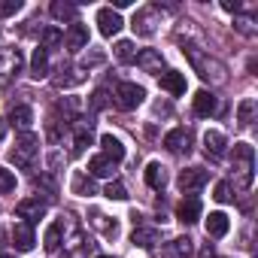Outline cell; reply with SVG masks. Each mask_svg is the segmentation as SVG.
<instances>
[{"instance_id": "obj_1", "label": "cell", "mask_w": 258, "mask_h": 258, "mask_svg": "<svg viewBox=\"0 0 258 258\" xmlns=\"http://www.w3.org/2000/svg\"><path fill=\"white\" fill-rule=\"evenodd\" d=\"M185 58H188V64L195 67V73L204 79V82H213V85H222L225 79H228V70H225V64L222 61H216L213 55H207L201 46H195V43H185Z\"/></svg>"}, {"instance_id": "obj_2", "label": "cell", "mask_w": 258, "mask_h": 258, "mask_svg": "<svg viewBox=\"0 0 258 258\" xmlns=\"http://www.w3.org/2000/svg\"><path fill=\"white\" fill-rule=\"evenodd\" d=\"M231 158H234V185L237 188H249L252 185V173H255V149L249 143H237Z\"/></svg>"}, {"instance_id": "obj_3", "label": "cell", "mask_w": 258, "mask_h": 258, "mask_svg": "<svg viewBox=\"0 0 258 258\" xmlns=\"http://www.w3.org/2000/svg\"><path fill=\"white\" fill-rule=\"evenodd\" d=\"M37 152H40V137L31 134V131H25V134L16 140V149L10 152V158H13L16 167H31L34 158H37Z\"/></svg>"}, {"instance_id": "obj_4", "label": "cell", "mask_w": 258, "mask_h": 258, "mask_svg": "<svg viewBox=\"0 0 258 258\" xmlns=\"http://www.w3.org/2000/svg\"><path fill=\"white\" fill-rule=\"evenodd\" d=\"M143 97H146V91L137 82H118V88H115V106L118 109H137L143 103Z\"/></svg>"}, {"instance_id": "obj_5", "label": "cell", "mask_w": 258, "mask_h": 258, "mask_svg": "<svg viewBox=\"0 0 258 258\" xmlns=\"http://www.w3.org/2000/svg\"><path fill=\"white\" fill-rule=\"evenodd\" d=\"M207 179H210V173H207L204 167H185V170L176 176V185H179L182 195H195V191H201V188L207 185Z\"/></svg>"}, {"instance_id": "obj_6", "label": "cell", "mask_w": 258, "mask_h": 258, "mask_svg": "<svg viewBox=\"0 0 258 258\" xmlns=\"http://www.w3.org/2000/svg\"><path fill=\"white\" fill-rule=\"evenodd\" d=\"M22 64H25V58H22L19 49H7L0 55V85H10L22 73Z\"/></svg>"}, {"instance_id": "obj_7", "label": "cell", "mask_w": 258, "mask_h": 258, "mask_svg": "<svg viewBox=\"0 0 258 258\" xmlns=\"http://www.w3.org/2000/svg\"><path fill=\"white\" fill-rule=\"evenodd\" d=\"M131 28H134V34H137V37H152V34L158 31V10H155V7L137 10V16H134Z\"/></svg>"}, {"instance_id": "obj_8", "label": "cell", "mask_w": 258, "mask_h": 258, "mask_svg": "<svg viewBox=\"0 0 258 258\" xmlns=\"http://www.w3.org/2000/svg\"><path fill=\"white\" fill-rule=\"evenodd\" d=\"M16 216H19V219H25L28 225H34V222H40V219L46 216V201H40V198L19 201V204H16Z\"/></svg>"}, {"instance_id": "obj_9", "label": "cell", "mask_w": 258, "mask_h": 258, "mask_svg": "<svg viewBox=\"0 0 258 258\" xmlns=\"http://www.w3.org/2000/svg\"><path fill=\"white\" fill-rule=\"evenodd\" d=\"M121 16L112 10V7H103V10H97V28H100V34L103 37H115L118 31H121Z\"/></svg>"}, {"instance_id": "obj_10", "label": "cell", "mask_w": 258, "mask_h": 258, "mask_svg": "<svg viewBox=\"0 0 258 258\" xmlns=\"http://www.w3.org/2000/svg\"><path fill=\"white\" fill-rule=\"evenodd\" d=\"M164 146H167V152L182 155V152H188V149H191V134L185 131V127H173V131H167V134H164Z\"/></svg>"}, {"instance_id": "obj_11", "label": "cell", "mask_w": 258, "mask_h": 258, "mask_svg": "<svg viewBox=\"0 0 258 258\" xmlns=\"http://www.w3.org/2000/svg\"><path fill=\"white\" fill-rule=\"evenodd\" d=\"M64 46H67L70 52H82V49L88 46V28H85V25H79V22H73V25H70V31L64 34Z\"/></svg>"}, {"instance_id": "obj_12", "label": "cell", "mask_w": 258, "mask_h": 258, "mask_svg": "<svg viewBox=\"0 0 258 258\" xmlns=\"http://www.w3.org/2000/svg\"><path fill=\"white\" fill-rule=\"evenodd\" d=\"M195 112H198L201 118L216 115V112H219V97H216L213 91H198V94H195Z\"/></svg>"}, {"instance_id": "obj_13", "label": "cell", "mask_w": 258, "mask_h": 258, "mask_svg": "<svg viewBox=\"0 0 258 258\" xmlns=\"http://www.w3.org/2000/svg\"><path fill=\"white\" fill-rule=\"evenodd\" d=\"M137 67L140 70H146V73H161V67H164V58H161V52H155V49H143V52H137Z\"/></svg>"}, {"instance_id": "obj_14", "label": "cell", "mask_w": 258, "mask_h": 258, "mask_svg": "<svg viewBox=\"0 0 258 258\" xmlns=\"http://www.w3.org/2000/svg\"><path fill=\"white\" fill-rule=\"evenodd\" d=\"M225 149H228V140H225L222 131H207V134H204V152H207L210 158H222Z\"/></svg>"}, {"instance_id": "obj_15", "label": "cell", "mask_w": 258, "mask_h": 258, "mask_svg": "<svg viewBox=\"0 0 258 258\" xmlns=\"http://www.w3.org/2000/svg\"><path fill=\"white\" fill-rule=\"evenodd\" d=\"M176 219H179L182 225H195V222L201 219V201H198V198H185V201L176 207Z\"/></svg>"}, {"instance_id": "obj_16", "label": "cell", "mask_w": 258, "mask_h": 258, "mask_svg": "<svg viewBox=\"0 0 258 258\" xmlns=\"http://www.w3.org/2000/svg\"><path fill=\"white\" fill-rule=\"evenodd\" d=\"M13 127H19V131L25 134L28 127H31V121H34V109L31 106H25V103H19V106H13L10 109V118H7Z\"/></svg>"}, {"instance_id": "obj_17", "label": "cell", "mask_w": 258, "mask_h": 258, "mask_svg": "<svg viewBox=\"0 0 258 258\" xmlns=\"http://www.w3.org/2000/svg\"><path fill=\"white\" fill-rule=\"evenodd\" d=\"M13 243H16L19 252H31V249H34V231H31L28 222H19V225L13 228Z\"/></svg>"}, {"instance_id": "obj_18", "label": "cell", "mask_w": 258, "mask_h": 258, "mask_svg": "<svg viewBox=\"0 0 258 258\" xmlns=\"http://www.w3.org/2000/svg\"><path fill=\"white\" fill-rule=\"evenodd\" d=\"M100 146H103V155H106L112 164H118V161L124 158V143H121L118 137H112V134H103V137H100Z\"/></svg>"}, {"instance_id": "obj_19", "label": "cell", "mask_w": 258, "mask_h": 258, "mask_svg": "<svg viewBox=\"0 0 258 258\" xmlns=\"http://www.w3.org/2000/svg\"><path fill=\"white\" fill-rule=\"evenodd\" d=\"M31 76L34 79H46L49 76V52L43 46L34 49V55H31Z\"/></svg>"}, {"instance_id": "obj_20", "label": "cell", "mask_w": 258, "mask_h": 258, "mask_svg": "<svg viewBox=\"0 0 258 258\" xmlns=\"http://www.w3.org/2000/svg\"><path fill=\"white\" fill-rule=\"evenodd\" d=\"M143 176H146L149 188H155V191H161V188L167 185V170H164V167H161L158 161H149V164H146V173H143Z\"/></svg>"}, {"instance_id": "obj_21", "label": "cell", "mask_w": 258, "mask_h": 258, "mask_svg": "<svg viewBox=\"0 0 258 258\" xmlns=\"http://www.w3.org/2000/svg\"><path fill=\"white\" fill-rule=\"evenodd\" d=\"M91 225L103 234V237H118V222L115 219H109L106 213H100V210H94L91 213Z\"/></svg>"}, {"instance_id": "obj_22", "label": "cell", "mask_w": 258, "mask_h": 258, "mask_svg": "<svg viewBox=\"0 0 258 258\" xmlns=\"http://www.w3.org/2000/svg\"><path fill=\"white\" fill-rule=\"evenodd\" d=\"M161 88H164L167 94L179 97V94H185V76H182V73H176V70H170V73H164V76H161Z\"/></svg>"}, {"instance_id": "obj_23", "label": "cell", "mask_w": 258, "mask_h": 258, "mask_svg": "<svg viewBox=\"0 0 258 258\" xmlns=\"http://www.w3.org/2000/svg\"><path fill=\"white\" fill-rule=\"evenodd\" d=\"M88 170H91V176H100V179H112V173H115V164H112L106 155H94V158L88 161Z\"/></svg>"}, {"instance_id": "obj_24", "label": "cell", "mask_w": 258, "mask_h": 258, "mask_svg": "<svg viewBox=\"0 0 258 258\" xmlns=\"http://www.w3.org/2000/svg\"><path fill=\"white\" fill-rule=\"evenodd\" d=\"M228 228H231V222H228L225 213H210V219H207V234L210 237H225Z\"/></svg>"}, {"instance_id": "obj_25", "label": "cell", "mask_w": 258, "mask_h": 258, "mask_svg": "<svg viewBox=\"0 0 258 258\" xmlns=\"http://www.w3.org/2000/svg\"><path fill=\"white\" fill-rule=\"evenodd\" d=\"M131 240H134V246H140V249H152L155 240H158V231H155V228H143V225H137L134 234H131Z\"/></svg>"}, {"instance_id": "obj_26", "label": "cell", "mask_w": 258, "mask_h": 258, "mask_svg": "<svg viewBox=\"0 0 258 258\" xmlns=\"http://www.w3.org/2000/svg\"><path fill=\"white\" fill-rule=\"evenodd\" d=\"M191 252H195V240H191V237H176V240H170V249H167L170 258H191Z\"/></svg>"}, {"instance_id": "obj_27", "label": "cell", "mask_w": 258, "mask_h": 258, "mask_svg": "<svg viewBox=\"0 0 258 258\" xmlns=\"http://www.w3.org/2000/svg\"><path fill=\"white\" fill-rule=\"evenodd\" d=\"M255 109H258V103H255L252 97L240 100V106H237V121H240L243 127H249V124H252V118H255Z\"/></svg>"}, {"instance_id": "obj_28", "label": "cell", "mask_w": 258, "mask_h": 258, "mask_svg": "<svg viewBox=\"0 0 258 258\" xmlns=\"http://www.w3.org/2000/svg\"><path fill=\"white\" fill-rule=\"evenodd\" d=\"M70 188H73V195H82V198H88V195L94 191L91 179H88L82 170H76V173H73V179H70Z\"/></svg>"}, {"instance_id": "obj_29", "label": "cell", "mask_w": 258, "mask_h": 258, "mask_svg": "<svg viewBox=\"0 0 258 258\" xmlns=\"http://www.w3.org/2000/svg\"><path fill=\"white\" fill-rule=\"evenodd\" d=\"M61 231H64V222H52V225H49V231H46V237H43V246H46L49 252H55V249L61 246Z\"/></svg>"}, {"instance_id": "obj_30", "label": "cell", "mask_w": 258, "mask_h": 258, "mask_svg": "<svg viewBox=\"0 0 258 258\" xmlns=\"http://www.w3.org/2000/svg\"><path fill=\"white\" fill-rule=\"evenodd\" d=\"M115 58H118L121 64H131V61L137 58L134 43H131V40H118V43H115Z\"/></svg>"}, {"instance_id": "obj_31", "label": "cell", "mask_w": 258, "mask_h": 258, "mask_svg": "<svg viewBox=\"0 0 258 258\" xmlns=\"http://www.w3.org/2000/svg\"><path fill=\"white\" fill-rule=\"evenodd\" d=\"M52 16L58 22H76V7L73 4H61V0H55L52 4Z\"/></svg>"}, {"instance_id": "obj_32", "label": "cell", "mask_w": 258, "mask_h": 258, "mask_svg": "<svg viewBox=\"0 0 258 258\" xmlns=\"http://www.w3.org/2000/svg\"><path fill=\"white\" fill-rule=\"evenodd\" d=\"M58 46H64V34H61L58 28H46V31H43V49L52 52V49H58Z\"/></svg>"}, {"instance_id": "obj_33", "label": "cell", "mask_w": 258, "mask_h": 258, "mask_svg": "<svg viewBox=\"0 0 258 258\" xmlns=\"http://www.w3.org/2000/svg\"><path fill=\"white\" fill-rule=\"evenodd\" d=\"M34 188H37V191H46V198H49V201H52V198H55V191H58L49 173H40V176H34Z\"/></svg>"}, {"instance_id": "obj_34", "label": "cell", "mask_w": 258, "mask_h": 258, "mask_svg": "<svg viewBox=\"0 0 258 258\" xmlns=\"http://www.w3.org/2000/svg\"><path fill=\"white\" fill-rule=\"evenodd\" d=\"M85 146H91V131H88V127H79L76 137H73V155H82Z\"/></svg>"}, {"instance_id": "obj_35", "label": "cell", "mask_w": 258, "mask_h": 258, "mask_svg": "<svg viewBox=\"0 0 258 258\" xmlns=\"http://www.w3.org/2000/svg\"><path fill=\"white\" fill-rule=\"evenodd\" d=\"M82 79H85L82 73H76V70H73V76H67V70L61 67V76H55L52 82H55V88H70V85H79Z\"/></svg>"}, {"instance_id": "obj_36", "label": "cell", "mask_w": 258, "mask_h": 258, "mask_svg": "<svg viewBox=\"0 0 258 258\" xmlns=\"http://www.w3.org/2000/svg\"><path fill=\"white\" fill-rule=\"evenodd\" d=\"M103 195H106L109 201H127V188H124L121 182H115V179H109V185L103 188Z\"/></svg>"}, {"instance_id": "obj_37", "label": "cell", "mask_w": 258, "mask_h": 258, "mask_svg": "<svg viewBox=\"0 0 258 258\" xmlns=\"http://www.w3.org/2000/svg\"><path fill=\"white\" fill-rule=\"evenodd\" d=\"M0 191H4V195L16 191V173L7 170V167H0Z\"/></svg>"}, {"instance_id": "obj_38", "label": "cell", "mask_w": 258, "mask_h": 258, "mask_svg": "<svg viewBox=\"0 0 258 258\" xmlns=\"http://www.w3.org/2000/svg\"><path fill=\"white\" fill-rule=\"evenodd\" d=\"M22 10V0H0V19H10Z\"/></svg>"}, {"instance_id": "obj_39", "label": "cell", "mask_w": 258, "mask_h": 258, "mask_svg": "<svg viewBox=\"0 0 258 258\" xmlns=\"http://www.w3.org/2000/svg\"><path fill=\"white\" fill-rule=\"evenodd\" d=\"M219 204H228V201H234V195H231V182H216V195H213Z\"/></svg>"}, {"instance_id": "obj_40", "label": "cell", "mask_w": 258, "mask_h": 258, "mask_svg": "<svg viewBox=\"0 0 258 258\" xmlns=\"http://www.w3.org/2000/svg\"><path fill=\"white\" fill-rule=\"evenodd\" d=\"M97 64H103V52H88L85 58H82V67L88 70V67H97Z\"/></svg>"}, {"instance_id": "obj_41", "label": "cell", "mask_w": 258, "mask_h": 258, "mask_svg": "<svg viewBox=\"0 0 258 258\" xmlns=\"http://www.w3.org/2000/svg\"><path fill=\"white\" fill-rule=\"evenodd\" d=\"M103 106H106V91L97 88V91L91 94V109H103Z\"/></svg>"}, {"instance_id": "obj_42", "label": "cell", "mask_w": 258, "mask_h": 258, "mask_svg": "<svg viewBox=\"0 0 258 258\" xmlns=\"http://www.w3.org/2000/svg\"><path fill=\"white\" fill-rule=\"evenodd\" d=\"M237 31H240V34H255V28H252L249 19H237Z\"/></svg>"}, {"instance_id": "obj_43", "label": "cell", "mask_w": 258, "mask_h": 258, "mask_svg": "<svg viewBox=\"0 0 258 258\" xmlns=\"http://www.w3.org/2000/svg\"><path fill=\"white\" fill-rule=\"evenodd\" d=\"M222 10H228V13H240V4H237V0H222Z\"/></svg>"}, {"instance_id": "obj_44", "label": "cell", "mask_w": 258, "mask_h": 258, "mask_svg": "<svg viewBox=\"0 0 258 258\" xmlns=\"http://www.w3.org/2000/svg\"><path fill=\"white\" fill-rule=\"evenodd\" d=\"M4 137H7V121L0 118V140H4Z\"/></svg>"}, {"instance_id": "obj_45", "label": "cell", "mask_w": 258, "mask_h": 258, "mask_svg": "<svg viewBox=\"0 0 258 258\" xmlns=\"http://www.w3.org/2000/svg\"><path fill=\"white\" fill-rule=\"evenodd\" d=\"M97 258H112V255H97Z\"/></svg>"}, {"instance_id": "obj_46", "label": "cell", "mask_w": 258, "mask_h": 258, "mask_svg": "<svg viewBox=\"0 0 258 258\" xmlns=\"http://www.w3.org/2000/svg\"><path fill=\"white\" fill-rule=\"evenodd\" d=\"M0 258H13V255H0Z\"/></svg>"}]
</instances>
